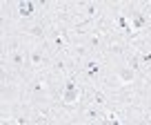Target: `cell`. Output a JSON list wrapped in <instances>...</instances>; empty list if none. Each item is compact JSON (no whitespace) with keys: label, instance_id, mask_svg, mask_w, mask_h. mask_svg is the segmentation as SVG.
I'll use <instances>...</instances> for the list:
<instances>
[{"label":"cell","instance_id":"obj_1","mask_svg":"<svg viewBox=\"0 0 151 125\" xmlns=\"http://www.w3.org/2000/svg\"><path fill=\"white\" fill-rule=\"evenodd\" d=\"M62 83L65 76L58 74L56 69L38 72L24 83V98L22 103L29 105H47V103H60Z\"/></svg>","mask_w":151,"mask_h":125},{"label":"cell","instance_id":"obj_2","mask_svg":"<svg viewBox=\"0 0 151 125\" xmlns=\"http://www.w3.org/2000/svg\"><path fill=\"white\" fill-rule=\"evenodd\" d=\"M2 60L7 62V67L14 74H18L20 81L27 83L33 76L29 69V60H27V40L18 34H9L2 36Z\"/></svg>","mask_w":151,"mask_h":125},{"label":"cell","instance_id":"obj_3","mask_svg":"<svg viewBox=\"0 0 151 125\" xmlns=\"http://www.w3.org/2000/svg\"><path fill=\"white\" fill-rule=\"evenodd\" d=\"M109 72H111V65L104 60L102 54H91V56L85 60V65L76 72V78L80 81V85L100 87L104 83V78L109 76Z\"/></svg>","mask_w":151,"mask_h":125},{"label":"cell","instance_id":"obj_4","mask_svg":"<svg viewBox=\"0 0 151 125\" xmlns=\"http://www.w3.org/2000/svg\"><path fill=\"white\" fill-rule=\"evenodd\" d=\"M151 94V85L145 81H138L133 85H124L118 92L109 94V103L118 107H142V103L149 98Z\"/></svg>","mask_w":151,"mask_h":125},{"label":"cell","instance_id":"obj_5","mask_svg":"<svg viewBox=\"0 0 151 125\" xmlns=\"http://www.w3.org/2000/svg\"><path fill=\"white\" fill-rule=\"evenodd\" d=\"M27 60H29L31 74L47 72V69H51V65H53V52L47 47V45L27 43Z\"/></svg>","mask_w":151,"mask_h":125},{"label":"cell","instance_id":"obj_6","mask_svg":"<svg viewBox=\"0 0 151 125\" xmlns=\"http://www.w3.org/2000/svg\"><path fill=\"white\" fill-rule=\"evenodd\" d=\"M80 94H82V85H80V81L76 78V74L65 76L62 94H60V105H65L67 110H71L76 114V107H78V101H80Z\"/></svg>","mask_w":151,"mask_h":125}]
</instances>
